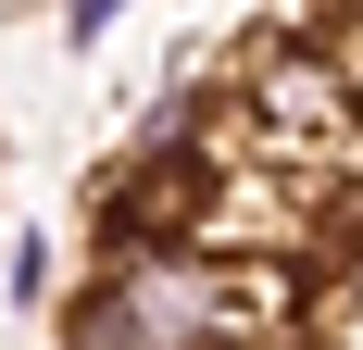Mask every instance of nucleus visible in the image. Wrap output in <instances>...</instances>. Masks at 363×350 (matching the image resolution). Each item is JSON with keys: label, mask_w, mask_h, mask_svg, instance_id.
<instances>
[{"label": "nucleus", "mask_w": 363, "mask_h": 350, "mask_svg": "<svg viewBox=\"0 0 363 350\" xmlns=\"http://www.w3.org/2000/svg\"><path fill=\"white\" fill-rule=\"evenodd\" d=\"M113 13H125V0H63V26H75V38H101Z\"/></svg>", "instance_id": "obj_1"}]
</instances>
